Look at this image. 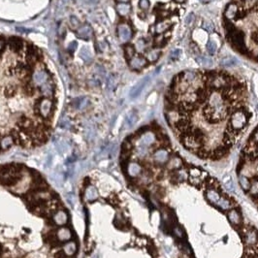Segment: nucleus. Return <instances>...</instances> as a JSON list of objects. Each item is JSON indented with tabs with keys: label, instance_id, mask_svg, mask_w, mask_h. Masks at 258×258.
Masks as SVG:
<instances>
[{
	"label": "nucleus",
	"instance_id": "obj_1",
	"mask_svg": "<svg viewBox=\"0 0 258 258\" xmlns=\"http://www.w3.org/2000/svg\"><path fill=\"white\" fill-rule=\"evenodd\" d=\"M211 71L197 72L193 82L178 80L165 99L168 125L182 147L202 160L219 161L232 152L242 135L233 115L247 107L246 87L236 78L224 87L211 82Z\"/></svg>",
	"mask_w": 258,
	"mask_h": 258
},
{
	"label": "nucleus",
	"instance_id": "obj_2",
	"mask_svg": "<svg viewBox=\"0 0 258 258\" xmlns=\"http://www.w3.org/2000/svg\"><path fill=\"white\" fill-rule=\"evenodd\" d=\"M236 173L242 190L258 209V125L242 148Z\"/></svg>",
	"mask_w": 258,
	"mask_h": 258
},
{
	"label": "nucleus",
	"instance_id": "obj_3",
	"mask_svg": "<svg viewBox=\"0 0 258 258\" xmlns=\"http://www.w3.org/2000/svg\"><path fill=\"white\" fill-rule=\"evenodd\" d=\"M226 37L228 40L230 41V43L233 45V47H234L239 53H241L242 54L249 53V49H247L246 44H245V33L243 32V30L236 29V30L233 31L232 33L226 34Z\"/></svg>",
	"mask_w": 258,
	"mask_h": 258
},
{
	"label": "nucleus",
	"instance_id": "obj_4",
	"mask_svg": "<svg viewBox=\"0 0 258 258\" xmlns=\"http://www.w3.org/2000/svg\"><path fill=\"white\" fill-rule=\"evenodd\" d=\"M53 101L49 98H42L36 104V112L43 117H48L53 111Z\"/></svg>",
	"mask_w": 258,
	"mask_h": 258
},
{
	"label": "nucleus",
	"instance_id": "obj_5",
	"mask_svg": "<svg viewBox=\"0 0 258 258\" xmlns=\"http://www.w3.org/2000/svg\"><path fill=\"white\" fill-rule=\"evenodd\" d=\"M117 35L120 40L123 43H126L132 37V29L128 23L122 22L117 25Z\"/></svg>",
	"mask_w": 258,
	"mask_h": 258
},
{
	"label": "nucleus",
	"instance_id": "obj_6",
	"mask_svg": "<svg viewBox=\"0 0 258 258\" xmlns=\"http://www.w3.org/2000/svg\"><path fill=\"white\" fill-rule=\"evenodd\" d=\"M148 81H150V77L147 76L144 79H142V80L139 82L138 83H136V85L132 87V89L130 90V94H129V95H130V98L135 99V98H137L139 95H140V94L142 93V91H143V89L145 88V87L148 85Z\"/></svg>",
	"mask_w": 258,
	"mask_h": 258
},
{
	"label": "nucleus",
	"instance_id": "obj_7",
	"mask_svg": "<svg viewBox=\"0 0 258 258\" xmlns=\"http://www.w3.org/2000/svg\"><path fill=\"white\" fill-rule=\"evenodd\" d=\"M147 64H148L147 58L142 56H134L132 58L129 59V66L133 70H141Z\"/></svg>",
	"mask_w": 258,
	"mask_h": 258
},
{
	"label": "nucleus",
	"instance_id": "obj_8",
	"mask_svg": "<svg viewBox=\"0 0 258 258\" xmlns=\"http://www.w3.org/2000/svg\"><path fill=\"white\" fill-rule=\"evenodd\" d=\"M76 35L81 38V39H85V40H89L92 36V27L89 25L88 23L83 24V25H81L77 29L76 31Z\"/></svg>",
	"mask_w": 258,
	"mask_h": 258
},
{
	"label": "nucleus",
	"instance_id": "obj_9",
	"mask_svg": "<svg viewBox=\"0 0 258 258\" xmlns=\"http://www.w3.org/2000/svg\"><path fill=\"white\" fill-rule=\"evenodd\" d=\"M56 238L59 242L65 243L72 238V231L68 227H61L56 232Z\"/></svg>",
	"mask_w": 258,
	"mask_h": 258
},
{
	"label": "nucleus",
	"instance_id": "obj_10",
	"mask_svg": "<svg viewBox=\"0 0 258 258\" xmlns=\"http://www.w3.org/2000/svg\"><path fill=\"white\" fill-rule=\"evenodd\" d=\"M32 79H33V82L36 83V85H39V86H42L43 83H47V80H48V74L47 72L45 70H37L34 72L33 76H32Z\"/></svg>",
	"mask_w": 258,
	"mask_h": 258
},
{
	"label": "nucleus",
	"instance_id": "obj_11",
	"mask_svg": "<svg viewBox=\"0 0 258 258\" xmlns=\"http://www.w3.org/2000/svg\"><path fill=\"white\" fill-rule=\"evenodd\" d=\"M53 222L56 223V225L58 226H63L65 225L67 221H68V215L65 211H59L57 212L56 215L53 216Z\"/></svg>",
	"mask_w": 258,
	"mask_h": 258
},
{
	"label": "nucleus",
	"instance_id": "obj_12",
	"mask_svg": "<svg viewBox=\"0 0 258 258\" xmlns=\"http://www.w3.org/2000/svg\"><path fill=\"white\" fill-rule=\"evenodd\" d=\"M238 11H239V8H238L237 4H235L234 2H231L229 5H228L227 8H226V10H225L224 16H225V18H226L227 19L231 21V19H235Z\"/></svg>",
	"mask_w": 258,
	"mask_h": 258
},
{
	"label": "nucleus",
	"instance_id": "obj_13",
	"mask_svg": "<svg viewBox=\"0 0 258 258\" xmlns=\"http://www.w3.org/2000/svg\"><path fill=\"white\" fill-rule=\"evenodd\" d=\"M9 47L11 48L14 52H19L23 47V42L21 38L19 37H11L8 41Z\"/></svg>",
	"mask_w": 258,
	"mask_h": 258
},
{
	"label": "nucleus",
	"instance_id": "obj_14",
	"mask_svg": "<svg viewBox=\"0 0 258 258\" xmlns=\"http://www.w3.org/2000/svg\"><path fill=\"white\" fill-rule=\"evenodd\" d=\"M85 197L89 202L95 201L98 198V192L96 190V188L94 186H87L86 189V192H85Z\"/></svg>",
	"mask_w": 258,
	"mask_h": 258
},
{
	"label": "nucleus",
	"instance_id": "obj_15",
	"mask_svg": "<svg viewBox=\"0 0 258 258\" xmlns=\"http://www.w3.org/2000/svg\"><path fill=\"white\" fill-rule=\"evenodd\" d=\"M77 251V245L75 242L66 243L63 246V252L67 256H72L76 253Z\"/></svg>",
	"mask_w": 258,
	"mask_h": 258
},
{
	"label": "nucleus",
	"instance_id": "obj_16",
	"mask_svg": "<svg viewBox=\"0 0 258 258\" xmlns=\"http://www.w3.org/2000/svg\"><path fill=\"white\" fill-rule=\"evenodd\" d=\"M130 11H131V7L128 3H118L117 5V12L121 17L127 16L130 13Z\"/></svg>",
	"mask_w": 258,
	"mask_h": 258
},
{
	"label": "nucleus",
	"instance_id": "obj_17",
	"mask_svg": "<svg viewBox=\"0 0 258 258\" xmlns=\"http://www.w3.org/2000/svg\"><path fill=\"white\" fill-rule=\"evenodd\" d=\"M238 63V59L235 58V57H232V56H228V57H225L221 59V61L219 62V65L222 66V67H232L236 65V64Z\"/></svg>",
	"mask_w": 258,
	"mask_h": 258
},
{
	"label": "nucleus",
	"instance_id": "obj_18",
	"mask_svg": "<svg viewBox=\"0 0 258 258\" xmlns=\"http://www.w3.org/2000/svg\"><path fill=\"white\" fill-rule=\"evenodd\" d=\"M160 56V52L159 49H150L147 53H146V58L148 61H151V62H153V61H156L158 57H159Z\"/></svg>",
	"mask_w": 258,
	"mask_h": 258
},
{
	"label": "nucleus",
	"instance_id": "obj_19",
	"mask_svg": "<svg viewBox=\"0 0 258 258\" xmlns=\"http://www.w3.org/2000/svg\"><path fill=\"white\" fill-rule=\"evenodd\" d=\"M14 142L15 141H14V138H13L12 135L6 136V137H4L1 141H0V148H1L2 150H7V148H9L13 145Z\"/></svg>",
	"mask_w": 258,
	"mask_h": 258
},
{
	"label": "nucleus",
	"instance_id": "obj_20",
	"mask_svg": "<svg viewBox=\"0 0 258 258\" xmlns=\"http://www.w3.org/2000/svg\"><path fill=\"white\" fill-rule=\"evenodd\" d=\"M171 25L172 24L170 22H158L155 25V32L157 34H162L163 32L167 31L171 27Z\"/></svg>",
	"mask_w": 258,
	"mask_h": 258
},
{
	"label": "nucleus",
	"instance_id": "obj_21",
	"mask_svg": "<svg viewBox=\"0 0 258 258\" xmlns=\"http://www.w3.org/2000/svg\"><path fill=\"white\" fill-rule=\"evenodd\" d=\"M207 51L208 53H209L210 54H212V56H214V54L216 53V49H217V44L212 40V39H211V40L207 43Z\"/></svg>",
	"mask_w": 258,
	"mask_h": 258
},
{
	"label": "nucleus",
	"instance_id": "obj_22",
	"mask_svg": "<svg viewBox=\"0 0 258 258\" xmlns=\"http://www.w3.org/2000/svg\"><path fill=\"white\" fill-rule=\"evenodd\" d=\"M137 120H138L137 114L134 111H132L131 113L128 114V116L126 117V122L128 123L129 126H132L133 124H135V122L137 121Z\"/></svg>",
	"mask_w": 258,
	"mask_h": 258
},
{
	"label": "nucleus",
	"instance_id": "obj_23",
	"mask_svg": "<svg viewBox=\"0 0 258 258\" xmlns=\"http://www.w3.org/2000/svg\"><path fill=\"white\" fill-rule=\"evenodd\" d=\"M124 53H125V56L128 59H130L135 56V48L132 45H127L124 48Z\"/></svg>",
	"mask_w": 258,
	"mask_h": 258
},
{
	"label": "nucleus",
	"instance_id": "obj_24",
	"mask_svg": "<svg viewBox=\"0 0 258 258\" xmlns=\"http://www.w3.org/2000/svg\"><path fill=\"white\" fill-rule=\"evenodd\" d=\"M197 61L199 62L201 65L204 66V67H210L212 64V61L211 60V59L209 57H206V56L197 57Z\"/></svg>",
	"mask_w": 258,
	"mask_h": 258
},
{
	"label": "nucleus",
	"instance_id": "obj_25",
	"mask_svg": "<svg viewBox=\"0 0 258 258\" xmlns=\"http://www.w3.org/2000/svg\"><path fill=\"white\" fill-rule=\"evenodd\" d=\"M81 57H82L85 61L90 60V58H91L90 51H89L87 48H83L82 51H81Z\"/></svg>",
	"mask_w": 258,
	"mask_h": 258
},
{
	"label": "nucleus",
	"instance_id": "obj_26",
	"mask_svg": "<svg viewBox=\"0 0 258 258\" xmlns=\"http://www.w3.org/2000/svg\"><path fill=\"white\" fill-rule=\"evenodd\" d=\"M87 103V100L86 98H78L74 101V105H75V108L77 109H83V107H86Z\"/></svg>",
	"mask_w": 258,
	"mask_h": 258
},
{
	"label": "nucleus",
	"instance_id": "obj_27",
	"mask_svg": "<svg viewBox=\"0 0 258 258\" xmlns=\"http://www.w3.org/2000/svg\"><path fill=\"white\" fill-rule=\"evenodd\" d=\"M151 6V3L148 0H140L139 1V7H140L141 10H143V11H147V10L150 8Z\"/></svg>",
	"mask_w": 258,
	"mask_h": 258
},
{
	"label": "nucleus",
	"instance_id": "obj_28",
	"mask_svg": "<svg viewBox=\"0 0 258 258\" xmlns=\"http://www.w3.org/2000/svg\"><path fill=\"white\" fill-rule=\"evenodd\" d=\"M15 93H16V88L13 86H9L6 87V89H5V94H6V96L8 97L13 96Z\"/></svg>",
	"mask_w": 258,
	"mask_h": 258
},
{
	"label": "nucleus",
	"instance_id": "obj_29",
	"mask_svg": "<svg viewBox=\"0 0 258 258\" xmlns=\"http://www.w3.org/2000/svg\"><path fill=\"white\" fill-rule=\"evenodd\" d=\"M70 24H71V26L73 28H77V27L79 28V27H80V21H79V19H77V17L72 16L70 18Z\"/></svg>",
	"mask_w": 258,
	"mask_h": 258
},
{
	"label": "nucleus",
	"instance_id": "obj_30",
	"mask_svg": "<svg viewBox=\"0 0 258 258\" xmlns=\"http://www.w3.org/2000/svg\"><path fill=\"white\" fill-rule=\"evenodd\" d=\"M203 28H204V30H206V31L212 32V31H214V29H215V26H214V24H212V22H205L204 23H203Z\"/></svg>",
	"mask_w": 258,
	"mask_h": 258
},
{
	"label": "nucleus",
	"instance_id": "obj_31",
	"mask_svg": "<svg viewBox=\"0 0 258 258\" xmlns=\"http://www.w3.org/2000/svg\"><path fill=\"white\" fill-rule=\"evenodd\" d=\"M181 53H182L181 49H174V51H172V53H171L170 59H172V60H176V59H178V56H181Z\"/></svg>",
	"mask_w": 258,
	"mask_h": 258
},
{
	"label": "nucleus",
	"instance_id": "obj_32",
	"mask_svg": "<svg viewBox=\"0 0 258 258\" xmlns=\"http://www.w3.org/2000/svg\"><path fill=\"white\" fill-rule=\"evenodd\" d=\"M77 46H78V43H77L76 41L71 42L70 44H69V46H68V53H71V54H72L73 53H75L76 49H77Z\"/></svg>",
	"mask_w": 258,
	"mask_h": 258
},
{
	"label": "nucleus",
	"instance_id": "obj_33",
	"mask_svg": "<svg viewBox=\"0 0 258 258\" xmlns=\"http://www.w3.org/2000/svg\"><path fill=\"white\" fill-rule=\"evenodd\" d=\"M257 2H258V0H246L245 3H246V7L249 8V9H250V8L255 7L256 4H257Z\"/></svg>",
	"mask_w": 258,
	"mask_h": 258
},
{
	"label": "nucleus",
	"instance_id": "obj_34",
	"mask_svg": "<svg viewBox=\"0 0 258 258\" xmlns=\"http://www.w3.org/2000/svg\"><path fill=\"white\" fill-rule=\"evenodd\" d=\"M24 91L27 92L28 94H33V91H34V87L33 86L31 85V83H26L25 87H24Z\"/></svg>",
	"mask_w": 258,
	"mask_h": 258
},
{
	"label": "nucleus",
	"instance_id": "obj_35",
	"mask_svg": "<svg viewBox=\"0 0 258 258\" xmlns=\"http://www.w3.org/2000/svg\"><path fill=\"white\" fill-rule=\"evenodd\" d=\"M145 47H146V44H145V42H144V40H139L138 42H137V49H139V51H143L144 49H145Z\"/></svg>",
	"mask_w": 258,
	"mask_h": 258
},
{
	"label": "nucleus",
	"instance_id": "obj_36",
	"mask_svg": "<svg viewBox=\"0 0 258 258\" xmlns=\"http://www.w3.org/2000/svg\"><path fill=\"white\" fill-rule=\"evenodd\" d=\"M115 83H116V82H115V78H114L113 76H111L110 78H109V80H108V87L112 88V87L115 86Z\"/></svg>",
	"mask_w": 258,
	"mask_h": 258
},
{
	"label": "nucleus",
	"instance_id": "obj_37",
	"mask_svg": "<svg viewBox=\"0 0 258 258\" xmlns=\"http://www.w3.org/2000/svg\"><path fill=\"white\" fill-rule=\"evenodd\" d=\"M164 41H165V38L163 36H161V35H160V37H158V38L155 39V43L157 45H159V46H161V45L164 43Z\"/></svg>",
	"mask_w": 258,
	"mask_h": 258
},
{
	"label": "nucleus",
	"instance_id": "obj_38",
	"mask_svg": "<svg viewBox=\"0 0 258 258\" xmlns=\"http://www.w3.org/2000/svg\"><path fill=\"white\" fill-rule=\"evenodd\" d=\"M5 49V42L3 39L0 38V53L3 52V49Z\"/></svg>",
	"mask_w": 258,
	"mask_h": 258
},
{
	"label": "nucleus",
	"instance_id": "obj_39",
	"mask_svg": "<svg viewBox=\"0 0 258 258\" xmlns=\"http://www.w3.org/2000/svg\"><path fill=\"white\" fill-rule=\"evenodd\" d=\"M193 19H194V16H193V14L188 15V17H187L186 19H185V22H186V23H191V22H192Z\"/></svg>",
	"mask_w": 258,
	"mask_h": 258
},
{
	"label": "nucleus",
	"instance_id": "obj_40",
	"mask_svg": "<svg viewBox=\"0 0 258 258\" xmlns=\"http://www.w3.org/2000/svg\"><path fill=\"white\" fill-rule=\"evenodd\" d=\"M17 30L19 31V32H23V33H25V32H28L27 30L25 28H22V27H17Z\"/></svg>",
	"mask_w": 258,
	"mask_h": 258
},
{
	"label": "nucleus",
	"instance_id": "obj_41",
	"mask_svg": "<svg viewBox=\"0 0 258 258\" xmlns=\"http://www.w3.org/2000/svg\"><path fill=\"white\" fill-rule=\"evenodd\" d=\"M117 1H118L120 3H127L129 0H117Z\"/></svg>",
	"mask_w": 258,
	"mask_h": 258
},
{
	"label": "nucleus",
	"instance_id": "obj_42",
	"mask_svg": "<svg viewBox=\"0 0 258 258\" xmlns=\"http://www.w3.org/2000/svg\"><path fill=\"white\" fill-rule=\"evenodd\" d=\"M174 1L177 2V3H182L183 1H185V0H174Z\"/></svg>",
	"mask_w": 258,
	"mask_h": 258
},
{
	"label": "nucleus",
	"instance_id": "obj_43",
	"mask_svg": "<svg viewBox=\"0 0 258 258\" xmlns=\"http://www.w3.org/2000/svg\"><path fill=\"white\" fill-rule=\"evenodd\" d=\"M241 1H242V2H246V0H241Z\"/></svg>",
	"mask_w": 258,
	"mask_h": 258
},
{
	"label": "nucleus",
	"instance_id": "obj_44",
	"mask_svg": "<svg viewBox=\"0 0 258 258\" xmlns=\"http://www.w3.org/2000/svg\"><path fill=\"white\" fill-rule=\"evenodd\" d=\"M257 108H258V106H257Z\"/></svg>",
	"mask_w": 258,
	"mask_h": 258
}]
</instances>
